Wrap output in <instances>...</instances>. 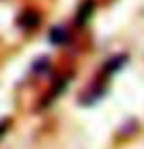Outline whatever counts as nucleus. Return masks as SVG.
<instances>
[{"instance_id":"7ed1b4c3","label":"nucleus","mask_w":144,"mask_h":149,"mask_svg":"<svg viewBox=\"0 0 144 149\" xmlns=\"http://www.w3.org/2000/svg\"><path fill=\"white\" fill-rule=\"evenodd\" d=\"M6 126H8V122L4 120V122H0V136L4 134V130H6Z\"/></svg>"},{"instance_id":"f03ea898","label":"nucleus","mask_w":144,"mask_h":149,"mask_svg":"<svg viewBox=\"0 0 144 149\" xmlns=\"http://www.w3.org/2000/svg\"><path fill=\"white\" fill-rule=\"evenodd\" d=\"M90 13H92V2H90V0H86V4H84V8H80L77 21H80V23H84V21H86V17H88Z\"/></svg>"},{"instance_id":"f257e3e1","label":"nucleus","mask_w":144,"mask_h":149,"mask_svg":"<svg viewBox=\"0 0 144 149\" xmlns=\"http://www.w3.org/2000/svg\"><path fill=\"white\" fill-rule=\"evenodd\" d=\"M65 40H67V29H65V27H54L52 34H50V42H54V44H63Z\"/></svg>"}]
</instances>
